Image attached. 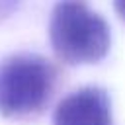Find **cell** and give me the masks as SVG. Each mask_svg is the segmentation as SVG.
<instances>
[{
    "mask_svg": "<svg viewBox=\"0 0 125 125\" xmlns=\"http://www.w3.org/2000/svg\"><path fill=\"white\" fill-rule=\"evenodd\" d=\"M49 39L62 62L92 64L107 55L111 33L105 20L84 0H61L51 14Z\"/></svg>",
    "mask_w": 125,
    "mask_h": 125,
    "instance_id": "1",
    "label": "cell"
},
{
    "mask_svg": "<svg viewBox=\"0 0 125 125\" xmlns=\"http://www.w3.org/2000/svg\"><path fill=\"white\" fill-rule=\"evenodd\" d=\"M57 68L35 53H18L0 61V115L23 119L49 104L57 86Z\"/></svg>",
    "mask_w": 125,
    "mask_h": 125,
    "instance_id": "2",
    "label": "cell"
},
{
    "mask_svg": "<svg viewBox=\"0 0 125 125\" xmlns=\"http://www.w3.org/2000/svg\"><path fill=\"white\" fill-rule=\"evenodd\" d=\"M53 125H111L107 92L98 86H86L68 94L59 102Z\"/></svg>",
    "mask_w": 125,
    "mask_h": 125,
    "instance_id": "3",
    "label": "cell"
},
{
    "mask_svg": "<svg viewBox=\"0 0 125 125\" xmlns=\"http://www.w3.org/2000/svg\"><path fill=\"white\" fill-rule=\"evenodd\" d=\"M18 4V0H0V18L6 16L8 12H12V8Z\"/></svg>",
    "mask_w": 125,
    "mask_h": 125,
    "instance_id": "4",
    "label": "cell"
},
{
    "mask_svg": "<svg viewBox=\"0 0 125 125\" xmlns=\"http://www.w3.org/2000/svg\"><path fill=\"white\" fill-rule=\"evenodd\" d=\"M113 6H115V12L125 20V0H113Z\"/></svg>",
    "mask_w": 125,
    "mask_h": 125,
    "instance_id": "5",
    "label": "cell"
}]
</instances>
